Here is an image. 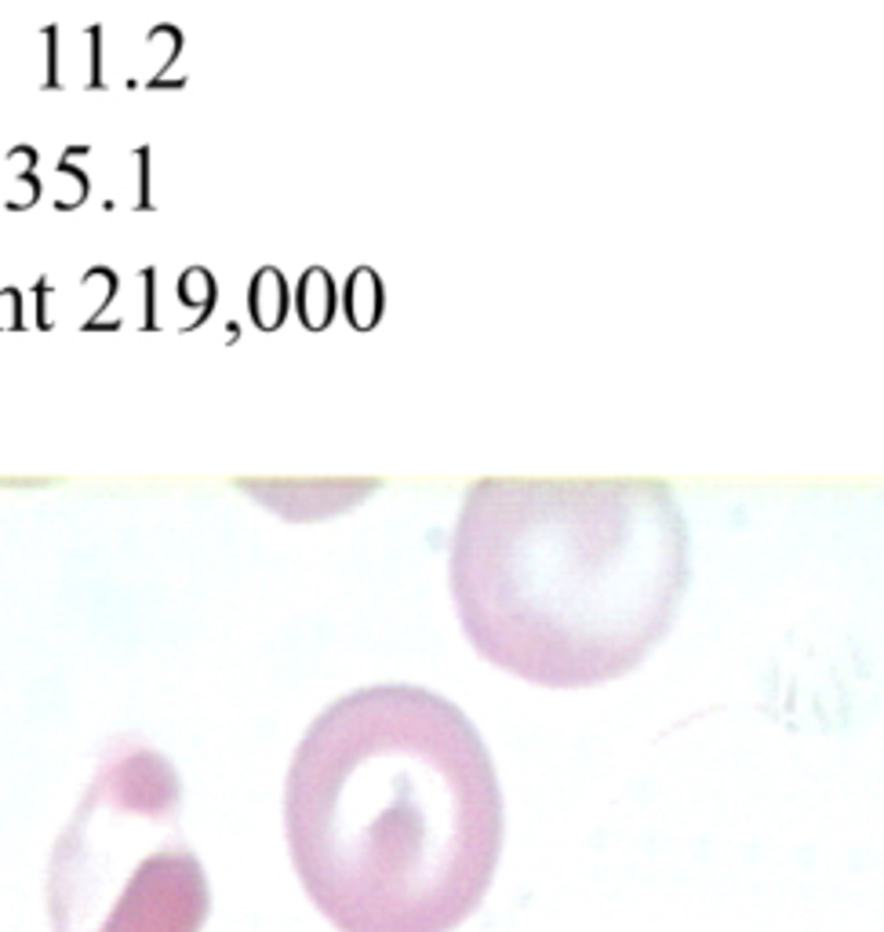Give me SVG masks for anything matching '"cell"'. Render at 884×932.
<instances>
[{
  "mask_svg": "<svg viewBox=\"0 0 884 932\" xmlns=\"http://www.w3.org/2000/svg\"><path fill=\"white\" fill-rule=\"evenodd\" d=\"M55 932H201L212 910L204 863L182 834V779L139 736L98 751L81 805L48 860Z\"/></svg>",
  "mask_w": 884,
  "mask_h": 932,
  "instance_id": "cell-3",
  "label": "cell"
},
{
  "mask_svg": "<svg viewBox=\"0 0 884 932\" xmlns=\"http://www.w3.org/2000/svg\"><path fill=\"white\" fill-rule=\"evenodd\" d=\"M288 280L277 266H262L248 285V313L262 332H277L288 318Z\"/></svg>",
  "mask_w": 884,
  "mask_h": 932,
  "instance_id": "cell-5",
  "label": "cell"
},
{
  "mask_svg": "<svg viewBox=\"0 0 884 932\" xmlns=\"http://www.w3.org/2000/svg\"><path fill=\"white\" fill-rule=\"evenodd\" d=\"M688 590V522L666 481H485L452 543L458 623L542 689L630 674Z\"/></svg>",
  "mask_w": 884,
  "mask_h": 932,
  "instance_id": "cell-2",
  "label": "cell"
},
{
  "mask_svg": "<svg viewBox=\"0 0 884 932\" xmlns=\"http://www.w3.org/2000/svg\"><path fill=\"white\" fill-rule=\"evenodd\" d=\"M335 310H338L335 277L324 266H310L299 277V285H295V313H299L302 328L324 332L335 321Z\"/></svg>",
  "mask_w": 884,
  "mask_h": 932,
  "instance_id": "cell-4",
  "label": "cell"
},
{
  "mask_svg": "<svg viewBox=\"0 0 884 932\" xmlns=\"http://www.w3.org/2000/svg\"><path fill=\"white\" fill-rule=\"evenodd\" d=\"M215 296H218L215 277L207 274L204 266H190V270H182V277H179V299H182V307L207 313V310H212Z\"/></svg>",
  "mask_w": 884,
  "mask_h": 932,
  "instance_id": "cell-7",
  "label": "cell"
},
{
  "mask_svg": "<svg viewBox=\"0 0 884 932\" xmlns=\"http://www.w3.org/2000/svg\"><path fill=\"white\" fill-rule=\"evenodd\" d=\"M502 831L488 743L433 689L346 692L291 754L288 852L338 932H455L485 904Z\"/></svg>",
  "mask_w": 884,
  "mask_h": 932,
  "instance_id": "cell-1",
  "label": "cell"
},
{
  "mask_svg": "<svg viewBox=\"0 0 884 932\" xmlns=\"http://www.w3.org/2000/svg\"><path fill=\"white\" fill-rule=\"evenodd\" d=\"M346 318L357 332H371L382 321V310H386V296H382V277L371 266H357L354 274L346 277Z\"/></svg>",
  "mask_w": 884,
  "mask_h": 932,
  "instance_id": "cell-6",
  "label": "cell"
}]
</instances>
